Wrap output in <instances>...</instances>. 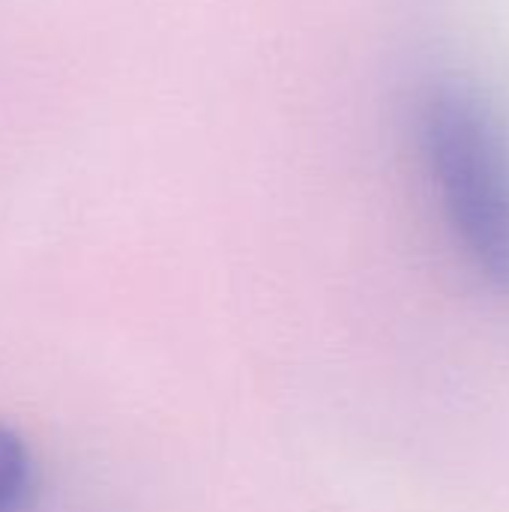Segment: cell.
<instances>
[{"label": "cell", "instance_id": "1", "mask_svg": "<svg viewBox=\"0 0 509 512\" xmlns=\"http://www.w3.org/2000/svg\"><path fill=\"white\" fill-rule=\"evenodd\" d=\"M420 147L447 231L468 270L509 300V138L489 102L438 84L420 114Z\"/></svg>", "mask_w": 509, "mask_h": 512}, {"label": "cell", "instance_id": "2", "mask_svg": "<svg viewBox=\"0 0 509 512\" xmlns=\"http://www.w3.org/2000/svg\"><path fill=\"white\" fill-rule=\"evenodd\" d=\"M42 492V468L21 429L0 420V512H33Z\"/></svg>", "mask_w": 509, "mask_h": 512}]
</instances>
